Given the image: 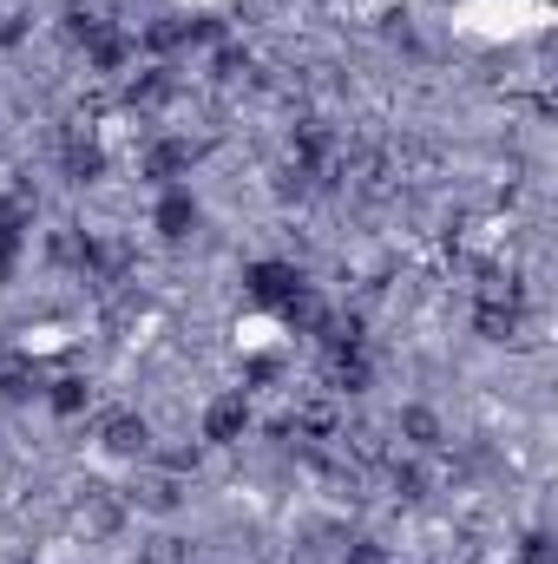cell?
I'll return each instance as SVG.
<instances>
[{
	"label": "cell",
	"mask_w": 558,
	"mask_h": 564,
	"mask_svg": "<svg viewBox=\"0 0 558 564\" xmlns=\"http://www.w3.org/2000/svg\"><path fill=\"white\" fill-rule=\"evenodd\" d=\"M164 466H171V473H197V446H178V453H164Z\"/></svg>",
	"instance_id": "cell-27"
},
{
	"label": "cell",
	"mask_w": 558,
	"mask_h": 564,
	"mask_svg": "<svg viewBox=\"0 0 558 564\" xmlns=\"http://www.w3.org/2000/svg\"><path fill=\"white\" fill-rule=\"evenodd\" d=\"M296 433H309V440H335V433H342V414H335V401H329V394L302 401V414H296Z\"/></svg>",
	"instance_id": "cell-14"
},
{
	"label": "cell",
	"mask_w": 558,
	"mask_h": 564,
	"mask_svg": "<svg viewBox=\"0 0 558 564\" xmlns=\"http://www.w3.org/2000/svg\"><path fill=\"white\" fill-rule=\"evenodd\" d=\"M151 230H158L164 243H184V237L197 230V197H191L184 184H164V197L151 204Z\"/></svg>",
	"instance_id": "cell-3"
},
{
	"label": "cell",
	"mask_w": 558,
	"mask_h": 564,
	"mask_svg": "<svg viewBox=\"0 0 558 564\" xmlns=\"http://www.w3.org/2000/svg\"><path fill=\"white\" fill-rule=\"evenodd\" d=\"M86 401H93V381H86V375H60V381H46V408H53L60 421L86 414Z\"/></svg>",
	"instance_id": "cell-13"
},
{
	"label": "cell",
	"mask_w": 558,
	"mask_h": 564,
	"mask_svg": "<svg viewBox=\"0 0 558 564\" xmlns=\"http://www.w3.org/2000/svg\"><path fill=\"white\" fill-rule=\"evenodd\" d=\"M139 40L151 46V53H171V46H184V20H151Z\"/></svg>",
	"instance_id": "cell-22"
},
{
	"label": "cell",
	"mask_w": 558,
	"mask_h": 564,
	"mask_svg": "<svg viewBox=\"0 0 558 564\" xmlns=\"http://www.w3.org/2000/svg\"><path fill=\"white\" fill-rule=\"evenodd\" d=\"M244 282H250V302H270V308H282V302L302 289V270H296V263H250V270H244Z\"/></svg>",
	"instance_id": "cell-6"
},
{
	"label": "cell",
	"mask_w": 558,
	"mask_h": 564,
	"mask_svg": "<svg viewBox=\"0 0 558 564\" xmlns=\"http://www.w3.org/2000/svg\"><path fill=\"white\" fill-rule=\"evenodd\" d=\"M191 164H197V144L191 139H151L144 144V177H158V184H178Z\"/></svg>",
	"instance_id": "cell-8"
},
{
	"label": "cell",
	"mask_w": 558,
	"mask_h": 564,
	"mask_svg": "<svg viewBox=\"0 0 558 564\" xmlns=\"http://www.w3.org/2000/svg\"><path fill=\"white\" fill-rule=\"evenodd\" d=\"M473 335H480V341H519V308L473 302Z\"/></svg>",
	"instance_id": "cell-12"
},
{
	"label": "cell",
	"mask_w": 558,
	"mask_h": 564,
	"mask_svg": "<svg viewBox=\"0 0 558 564\" xmlns=\"http://www.w3.org/2000/svg\"><path fill=\"white\" fill-rule=\"evenodd\" d=\"M26 230H33V197L26 191H0V237L26 243Z\"/></svg>",
	"instance_id": "cell-16"
},
{
	"label": "cell",
	"mask_w": 558,
	"mask_h": 564,
	"mask_svg": "<svg viewBox=\"0 0 558 564\" xmlns=\"http://www.w3.org/2000/svg\"><path fill=\"white\" fill-rule=\"evenodd\" d=\"M126 99H132V106H144V112H151V106H164V99H171V79H164V73H139Z\"/></svg>",
	"instance_id": "cell-20"
},
{
	"label": "cell",
	"mask_w": 558,
	"mask_h": 564,
	"mask_svg": "<svg viewBox=\"0 0 558 564\" xmlns=\"http://www.w3.org/2000/svg\"><path fill=\"white\" fill-rule=\"evenodd\" d=\"M132 53H139V40H132L126 26H112V20L86 40V66H93V73H126V59H132Z\"/></svg>",
	"instance_id": "cell-7"
},
{
	"label": "cell",
	"mask_w": 558,
	"mask_h": 564,
	"mask_svg": "<svg viewBox=\"0 0 558 564\" xmlns=\"http://www.w3.org/2000/svg\"><path fill=\"white\" fill-rule=\"evenodd\" d=\"M342 564H388V545H375V539H348Z\"/></svg>",
	"instance_id": "cell-23"
},
{
	"label": "cell",
	"mask_w": 558,
	"mask_h": 564,
	"mask_svg": "<svg viewBox=\"0 0 558 564\" xmlns=\"http://www.w3.org/2000/svg\"><path fill=\"white\" fill-rule=\"evenodd\" d=\"M13 361H20V355H13V348H0V375H7V368H13Z\"/></svg>",
	"instance_id": "cell-28"
},
{
	"label": "cell",
	"mask_w": 558,
	"mask_h": 564,
	"mask_svg": "<svg viewBox=\"0 0 558 564\" xmlns=\"http://www.w3.org/2000/svg\"><path fill=\"white\" fill-rule=\"evenodd\" d=\"M250 433V401L244 394H217L211 408H204V440L211 446H237Z\"/></svg>",
	"instance_id": "cell-4"
},
{
	"label": "cell",
	"mask_w": 558,
	"mask_h": 564,
	"mask_svg": "<svg viewBox=\"0 0 558 564\" xmlns=\"http://www.w3.org/2000/svg\"><path fill=\"white\" fill-rule=\"evenodd\" d=\"M99 446H106L112 459H144V453H151V426H144V414H132V408H112V414H99Z\"/></svg>",
	"instance_id": "cell-2"
},
{
	"label": "cell",
	"mask_w": 558,
	"mask_h": 564,
	"mask_svg": "<svg viewBox=\"0 0 558 564\" xmlns=\"http://www.w3.org/2000/svg\"><path fill=\"white\" fill-rule=\"evenodd\" d=\"M139 506L144 512H178V506H184V486H178L171 473H158V479H144L139 486Z\"/></svg>",
	"instance_id": "cell-17"
},
{
	"label": "cell",
	"mask_w": 558,
	"mask_h": 564,
	"mask_svg": "<svg viewBox=\"0 0 558 564\" xmlns=\"http://www.w3.org/2000/svg\"><path fill=\"white\" fill-rule=\"evenodd\" d=\"M277 315L289 322V328H302V335H322V322H329V302H322V295L302 282V289H296V295L277 308Z\"/></svg>",
	"instance_id": "cell-11"
},
{
	"label": "cell",
	"mask_w": 558,
	"mask_h": 564,
	"mask_svg": "<svg viewBox=\"0 0 558 564\" xmlns=\"http://www.w3.org/2000/svg\"><path fill=\"white\" fill-rule=\"evenodd\" d=\"M60 164H66V177H73V184H93V177H106V144L73 126V132L60 139Z\"/></svg>",
	"instance_id": "cell-5"
},
{
	"label": "cell",
	"mask_w": 558,
	"mask_h": 564,
	"mask_svg": "<svg viewBox=\"0 0 558 564\" xmlns=\"http://www.w3.org/2000/svg\"><path fill=\"white\" fill-rule=\"evenodd\" d=\"M139 564H191V545H184L178 532H158V539L139 552Z\"/></svg>",
	"instance_id": "cell-19"
},
{
	"label": "cell",
	"mask_w": 558,
	"mask_h": 564,
	"mask_svg": "<svg viewBox=\"0 0 558 564\" xmlns=\"http://www.w3.org/2000/svg\"><path fill=\"white\" fill-rule=\"evenodd\" d=\"M13 263H20V237H0V289L13 282Z\"/></svg>",
	"instance_id": "cell-26"
},
{
	"label": "cell",
	"mask_w": 558,
	"mask_h": 564,
	"mask_svg": "<svg viewBox=\"0 0 558 564\" xmlns=\"http://www.w3.org/2000/svg\"><path fill=\"white\" fill-rule=\"evenodd\" d=\"M99 26H106V13H99V7H66V40H79V46H86Z\"/></svg>",
	"instance_id": "cell-21"
},
{
	"label": "cell",
	"mask_w": 558,
	"mask_h": 564,
	"mask_svg": "<svg viewBox=\"0 0 558 564\" xmlns=\"http://www.w3.org/2000/svg\"><path fill=\"white\" fill-rule=\"evenodd\" d=\"M73 525H79L86 539H112V532L126 525V499H119L112 486H79V499H73Z\"/></svg>",
	"instance_id": "cell-1"
},
{
	"label": "cell",
	"mask_w": 558,
	"mask_h": 564,
	"mask_svg": "<svg viewBox=\"0 0 558 564\" xmlns=\"http://www.w3.org/2000/svg\"><path fill=\"white\" fill-rule=\"evenodd\" d=\"M211 73H217V86H250V79H257V59H250L244 46H224Z\"/></svg>",
	"instance_id": "cell-18"
},
{
	"label": "cell",
	"mask_w": 558,
	"mask_h": 564,
	"mask_svg": "<svg viewBox=\"0 0 558 564\" xmlns=\"http://www.w3.org/2000/svg\"><path fill=\"white\" fill-rule=\"evenodd\" d=\"M388 479H395V492H401V499H427V492H433V473H427L420 459H401V453L388 459Z\"/></svg>",
	"instance_id": "cell-15"
},
{
	"label": "cell",
	"mask_w": 558,
	"mask_h": 564,
	"mask_svg": "<svg viewBox=\"0 0 558 564\" xmlns=\"http://www.w3.org/2000/svg\"><path fill=\"white\" fill-rule=\"evenodd\" d=\"M519 564H552V539H546V532H526V545H519Z\"/></svg>",
	"instance_id": "cell-24"
},
{
	"label": "cell",
	"mask_w": 558,
	"mask_h": 564,
	"mask_svg": "<svg viewBox=\"0 0 558 564\" xmlns=\"http://www.w3.org/2000/svg\"><path fill=\"white\" fill-rule=\"evenodd\" d=\"M26 33V13H13V7H0V46H13Z\"/></svg>",
	"instance_id": "cell-25"
},
{
	"label": "cell",
	"mask_w": 558,
	"mask_h": 564,
	"mask_svg": "<svg viewBox=\"0 0 558 564\" xmlns=\"http://www.w3.org/2000/svg\"><path fill=\"white\" fill-rule=\"evenodd\" d=\"M368 381H375V368L362 348H329V388L335 394H368Z\"/></svg>",
	"instance_id": "cell-9"
},
{
	"label": "cell",
	"mask_w": 558,
	"mask_h": 564,
	"mask_svg": "<svg viewBox=\"0 0 558 564\" xmlns=\"http://www.w3.org/2000/svg\"><path fill=\"white\" fill-rule=\"evenodd\" d=\"M395 433H401V440H408V446H415V453H433V446H440V440H447V426H440V414H433V408H401V414H395Z\"/></svg>",
	"instance_id": "cell-10"
}]
</instances>
